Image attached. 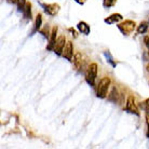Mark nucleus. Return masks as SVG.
<instances>
[{
	"mask_svg": "<svg viewBox=\"0 0 149 149\" xmlns=\"http://www.w3.org/2000/svg\"><path fill=\"white\" fill-rule=\"evenodd\" d=\"M110 82H111V80H110L108 77H105V78H103L101 81H100L98 88H97V94H96L97 97H100V98L107 97V93H108Z\"/></svg>",
	"mask_w": 149,
	"mask_h": 149,
	"instance_id": "nucleus-1",
	"label": "nucleus"
},
{
	"mask_svg": "<svg viewBox=\"0 0 149 149\" xmlns=\"http://www.w3.org/2000/svg\"><path fill=\"white\" fill-rule=\"evenodd\" d=\"M97 77V65L95 63L91 64L88 68V71L86 74V81L89 83L90 86H93L95 84V80Z\"/></svg>",
	"mask_w": 149,
	"mask_h": 149,
	"instance_id": "nucleus-2",
	"label": "nucleus"
},
{
	"mask_svg": "<svg viewBox=\"0 0 149 149\" xmlns=\"http://www.w3.org/2000/svg\"><path fill=\"white\" fill-rule=\"evenodd\" d=\"M135 27H136V24H135L134 21H130V19H127V21H124V22L120 23L119 25H118V28L120 29V31L122 33L123 35H130L131 33H133L135 29Z\"/></svg>",
	"mask_w": 149,
	"mask_h": 149,
	"instance_id": "nucleus-3",
	"label": "nucleus"
},
{
	"mask_svg": "<svg viewBox=\"0 0 149 149\" xmlns=\"http://www.w3.org/2000/svg\"><path fill=\"white\" fill-rule=\"evenodd\" d=\"M125 110L130 113H133L135 116H139V111H138L137 105L135 103V98L133 96H129L127 100V104H125Z\"/></svg>",
	"mask_w": 149,
	"mask_h": 149,
	"instance_id": "nucleus-4",
	"label": "nucleus"
},
{
	"mask_svg": "<svg viewBox=\"0 0 149 149\" xmlns=\"http://www.w3.org/2000/svg\"><path fill=\"white\" fill-rule=\"evenodd\" d=\"M65 45H66V38H65V36H61V37L57 38L55 47H54V50H53V51H54L57 55H62Z\"/></svg>",
	"mask_w": 149,
	"mask_h": 149,
	"instance_id": "nucleus-5",
	"label": "nucleus"
},
{
	"mask_svg": "<svg viewBox=\"0 0 149 149\" xmlns=\"http://www.w3.org/2000/svg\"><path fill=\"white\" fill-rule=\"evenodd\" d=\"M72 53H74V45H72V42L71 41H67L66 42V45L63 50V54L62 55L68 60L69 62H72Z\"/></svg>",
	"mask_w": 149,
	"mask_h": 149,
	"instance_id": "nucleus-6",
	"label": "nucleus"
},
{
	"mask_svg": "<svg viewBox=\"0 0 149 149\" xmlns=\"http://www.w3.org/2000/svg\"><path fill=\"white\" fill-rule=\"evenodd\" d=\"M56 36H57V27H53L52 28V31H51V36H50V40H49V45L47 47V50L49 51H52L54 50V47H55V43H56Z\"/></svg>",
	"mask_w": 149,
	"mask_h": 149,
	"instance_id": "nucleus-7",
	"label": "nucleus"
},
{
	"mask_svg": "<svg viewBox=\"0 0 149 149\" xmlns=\"http://www.w3.org/2000/svg\"><path fill=\"white\" fill-rule=\"evenodd\" d=\"M45 11L48 13L49 15H55L60 11V6L56 3H51V4H45L43 6Z\"/></svg>",
	"mask_w": 149,
	"mask_h": 149,
	"instance_id": "nucleus-8",
	"label": "nucleus"
},
{
	"mask_svg": "<svg viewBox=\"0 0 149 149\" xmlns=\"http://www.w3.org/2000/svg\"><path fill=\"white\" fill-rule=\"evenodd\" d=\"M123 19V16L120 13H113L110 16H108L107 19H105V23H107L109 25L115 24V23H119Z\"/></svg>",
	"mask_w": 149,
	"mask_h": 149,
	"instance_id": "nucleus-9",
	"label": "nucleus"
},
{
	"mask_svg": "<svg viewBox=\"0 0 149 149\" xmlns=\"http://www.w3.org/2000/svg\"><path fill=\"white\" fill-rule=\"evenodd\" d=\"M77 28L78 30L81 33V34H84V35H89L90 34V26L84 22H79L78 25H77Z\"/></svg>",
	"mask_w": 149,
	"mask_h": 149,
	"instance_id": "nucleus-10",
	"label": "nucleus"
},
{
	"mask_svg": "<svg viewBox=\"0 0 149 149\" xmlns=\"http://www.w3.org/2000/svg\"><path fill=\"white\" fill-rule=\"evenodd\" d=\"M72 63L76 69H80L82 66V55L80 53H76L74 57L72 58Z\"/></svg>",
	"mask_w": 149,
	"mask_h": 149,
	"instance_id": "nucleus-11",
	"label": "nucleus"
},
{
	"mask_svg": "<svg viewBox=\"0 0 149 149\" xmlns=\"http://www.w3.org/2000/svg\"><path fill=\"white\" fill-rule=\"evenodd\" d=\"M23 14L25 16V19H29V21L31 19V4L27 2L24 10H23Z\"/></svg>",
	"mask_w": 149,
	"mask_h": 149,
	"instance_id": "nucleus-12",
	"label": "nucleus"
},
{
	"mask_svg": "<svg viewBox=\"0 0 149 149\" xmlns=\"http://www.w3.org/2000/svg\"><path fill=\"white\" fill-rule=\"evenodd\" d=\"M104 55L106 56V60H107V62H108V63L111 65L112 67H116V66H117V63L115 62L113 57H112V55L110 54V52H109V51H105Z\"/></svg>",
	"mask_w": 149,
	"mask_h": 149,
	"instance_id": "nucleus-13",
	"label": "nucleus"
},
{
	"mask_svg": "<svg viewBox=\"0 0 149 149\" xmlns=\"http://www.w3.org/2000/svg\"><path fill=\"white\" fill-rule=\"evenodd\" d=\"M148 23L146 22H143L139 24V26L137 27V33L138 34H145L146 31L148 30Z\"/></svg>",
	"mask_w": 149,
	"mask_h": 149,
	"instance_id": "nucleus-14",
	"label": "nucleus"
},
{
	"mask_svg": "<svg viewBox=\"0 0 149 149\" xmlns=\"http://www.w3.org/2000/svg\"><path fill=\"white\" fill-rule=\"evenodd\" d=\"M41 25H42V16H41V14H38L37 19H36V23H35L34 33H35V31H38V30L40 29Z\"/></svg>",
	"mask_w": 149,
	"mask_h": 149,
	"instance_id": "nucleus-15",
	"label": "nucleus"
},
{
	"mask_svg": "<svg viewBox=\"0 0 149 149\" xmlns=\"http://www.w3.org/2000/svg\"><path fill=\"white\" fill-rule=\"evenodd\" d=\"M108 100L111 102H117L118 101V91L116 88H113L111 91V94H110V96H108Z\"/></svg>",
	"mask_w": 149,
	"mask_h": 149,
	"instance_id": "nucleus-16",
	"label": "nucleus"
},
{
	"mask_svg": "<svg viewBox=\"0 0 149 149\" xmlns=\"http://www.w3.org/2000/svg\"><path fill=\"white\" fill-rule=\"evenodd\" d=\"M15 2L17 3V8H19V11H22L24 10V8L26 6V0H15Z\"/></svg>",
	"mask_w": 149,
	"mask_h": 149,
	"instance_id": "nucleus-17",
	"label": "nucleus"
},
{
	"mask_svg": "<svg viewBox=\"0 0 149 149\" xmlns=\"http://www.w3.org/2000/svg\"><path fill=\"white\" fill-rule=\"evenodd\" d=\"M141 105H142V108L145 110L146 113H147V115H149V98L145 100V101L143 102Z\"/></svg>",
	"mask_w": 149,
	"mask_h": 149,
	"instance_id": "nucleus-18",
	"label": "nucleus"
},
{
	"mask_svg": "<svg viewBox=\"0 0 149 149\" xmlns=\"http://www.w3.org/2000/svg\"><path fill=\"white\" fill-rule=\"evenodd\" d=\"M116 2H117V0H104L103 4H104L105 8H110V7H113L116 4Z\"/></svg>",
	"mask_w": 149,
	"mask_h": 149,
	"instance_id": "nucleus-19",
	"label": "nucleus"
},
{
	"mask_svg": "<svg viewBox=\"0 0 149 149\" xmlns=\"http://www.w3.org/2000/svg\"><path fill=\"white\" fill-rule=\"evenodd\" d=\"M144 42H145V45L147 47V49L149 50V37H145V38H144Z\"/></svg>",
	"mask_w": 149,
	"mask_h": 149,
	"instance_id": "nucleus-20",
	"label": "nucleus"
},
{
	"mask_svg": "<svg viewBox=\"0 0 149 149\" xmlns=\"http://www.w3.org/2000/svg\"><path fill=\"white\" fill-rule=\"evenodd\" d=\"M76 2H78L79 4H83L84 2H86V0H74Z\"/></svg>",
	"mask_w": 149,
	"mask_h": 149,
	"instance_id": "nucleus-21",
	"label": "nucleus"
},
{
	"mask_svg": "<svg viewBox=\"0 0 149 149\" xmlns=\"http://www.w3.org/2000/svg\"><path fill=\"white\" fill-rule=\"evenodd\" d=\"M147 124H148V136H149V117H147Z\"/></svg>",
	"mask_w": 149,
	"mask_h": 149,
	"instance_id": "nucleus-22",
	"label": "nucleus"
},
{
	"mask_svg": "<svg viewBox=\"0 0 149 149\" xmlns=\"http://www.w3.org/2000/svg\"><path fill=\"white\" fill-rule=\"evenodd\" d=\"M146 69H147V71H148V72H149V64H148V65H147V66H146Z\"/></svg>",
	"mask_w": 149,
	"mask_h": 149,
	"instance_id": "nucleus-23",
	"label": "nucleus"
}]
</instances>
